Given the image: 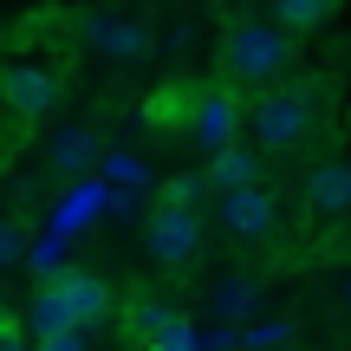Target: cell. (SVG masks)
<instances>
[{
	"label": "cell",
	"mask_w": 351,
	"mask_h": 351,
	"mask_svg": "<svg viewBox=\"0 0 351 351\" xmlns=\"http://www.w3.org/2000/svg\"><path fill=\"white\" fill-rule=\"evenodd\" d=\"M130 339H137L143 351H195V332H189L182 313H169V306L143 300L137 313H130Z\"/></svg>",
	"instance_id": "ba28073f"
},
{
	"label": "cell",
	"mask_w": 351,
	"mask_h": 351,
	"mask_svg": "<svg viewBox=\"0 0 351 351\" xmlns=\"http://www.w3.org/2000/svg\"><path fill=\"white\" fill-rule=\"evenodd\" d=\"M221 221L234 241H267L280 228V208H274V189L261 182H241V189H221Z\"/></svg>",
	"instance_id": "5b68a950"
},
{
	"label": "cell",
	"mask_w": 351,
	"mask_h": 351,
	"mask_svg": "<svg viewBox=\"0 0 351 351\" xmlns=\"http://www.w3.org/2000/svg\"><path fill=\"white\" fill-rule=\"evenodd\" d=\"M39 351H85L78 332H39Z\"/></svg>",
	"instance_id": "e0dca14e"
},
{
	"label": "cell",
	"mask_w": 351,
	"mask_h": 351,
	"mask_svg": "<svg viewBox=\"0 0 351 351\" xmlns=\"http://www.w3.org/2000/svg\"><path fill=\"white\" fill-rule=\"evenodd\" d=\"M20 254H26V228L0 215V267H13V261H20Z\"/></svg>",
	"instance_id": "2e32d148"
},
{
	"label": "cell",
	"mask_w": 351,
	"mask_h": 351,
	"mask_svg": "<svg viewBox=\"0 0 351 351\" xmlns=\"http://www.w3.org/2000/svg\"><path fill=\"white\" fill-rule=\"evenodd\" d=\"M0 351H26V345H20V332H13V326H0Z\"/></svg>",
	"instance_id": "ac0fdd59"
},
{
	"label": "cell",
	"mask_w": 351,
	"mask_h": 351,
	"mask_svg": "<svg viewBox=\"0 0 351 351\" xmlns=\"http://www.w3.org/2000/svg\"><path fill=\"white\" fill-rule=\"evenodd\" d=\"M85 39L104 52V59H143V52H150L143 26L124 20V13H85Z\"/></svg>",
	"instance_id": "9c48e42d"
},
{
	"label": "cell",
	"mask_w": 351,
	"mask_h": 351,
	"mask_svg": "<svg viewBox=\"0 0 351 351\" xmlns=\"http://www.w3.org/2000/svg\"><path fill=\"white\" fill-rule=\"evenodd\" d=\"M234 345L241 351H287L293 345V326H287V319H254V326L234 332Z\"/></svg>",
	"instance_id": "9a60e30c"
},
{
	"label": "cell",
	"mask_w": 351,
	"mask_h": 351,
	"mask_svg": "<svg viewBox=\"0 0 351 351\" xmlns=\"http://www.w3.org/2000/svg\"><path fill=\"white\" fill-rule=\"evenodd\" d=\"M0 326H13V319H7V306H0Z\"/></svg>",
	"instance_id": "d6986e66"
},
{
	"label": "cell",
	"mask_w": 351,
	"mask_h": 351,
	"mask_svg": "<svg viewBox=\"0 0 351 351\" xmlns=\"http://www.w3.org/2000/svg\"><path fill=\"white\" fill-rule=\"evenodd\" d=\"M247 130H254V143H261L267 156L300 150L306 130H313V104H306V91H293V85H261V98L247 104Z\"/></svg>",
	"instance_id": "3957f363"
},
{
	"label": "cell",
	"mask_w": 351,
	"mask_h": 351,
	"mask_svg": "<svg viewBox=\"0 0 351 351\" xmlns=\"http://www.w3.org/2000/svg\"><path fill=\"white\" fill-rule=\"evenodd\" d=\"M332 7H339V0H274V26H287V33H313V26L332 20Z\"/></svg>",
	"instance_id": "5bb4252c"
},
{
	"label": "cell",
	"mask_w": 351,
	"mask_h": 351,
	"mask_svg": "<svg viewBox=\"0 0 351 351\" xmlns=\"http://www.w3.org/2000/svg\"><path fill=\"white\" fill-rule=\"evenodd\" d=\"M46 163L59 169V176H85L91 163H98V137H91L85 124H65V130H52V137H46Z\"/></svg>",
	"instance_id": "7c38bea8"
},
{
	"label": "cell",
	"mask_w": 351,
	"mask_h": 351,
	"mask_svg": "<svg viewBox=\"0 0 351 351\" xmlns=\"http://www.w3.org/2000/svg\"><path fill=\"white\" fill-rule=\"evenodd\" d=\"M306 208H313L319 221H339L351 208V163H319L306 176Z\"/></svg>",
	"instance_id": "8fae6325"
},
{
	"label": "cell",
	"mask_w": 351,
	"mask_h": 351,
	"mask_svg": "<svg viewBox=\"0 0 351 351\" xmlns=\"http://www.w3.org/2000/svg\"><path fill=\"white\" fill-rule=\"evenodd\" d=\"M104 306H111V293H104L98 274H52L33 300V326L39 332H85L104 319Z\"/></svg>",
	"instance_id": "6da1fadb"
},
{
	"label": "cell",
	"mask_w": 351,
	"mask_h": 351,
	"mask_svg": "<svg viewBox=\"0 0 351 351\" xmlns=\"http://www.w3.org/2000/svg\"><path fill=\"white\" fill-rule=\"evenodd\" d=\"M150 261L156 267H169V274H182V267H195V254H202V221H195V208L189 202H163V208L150 215Z\"/></svg>",
	"instance_id": "277c9868"
},
{
	"label": "cell",
	"mask_w": 351,
	"mask_h": 351,
	"mask_svg": "<svg viewBox=\"0 0 351 351\" xmlns=\"http://www.w3.org/2000/svg\"><path fill=\"white\" fill-rule=\"evenodd\" d=\"M182 124H189V137H195L202 150H221V143L241 137V104L228 98V91H202V98L182 111Z\"/></svg>",
	"instance_id": "8992f818"
},
{
	"label": "cell",
	"mask_w": 351,
	"mask_h": 351,
	"mask_svg": "<svg viewBox=\"0 0 351 351\" xmlns=\"http://www.w3.org/2000/svg\"><path fill=\"white\" fill-rule=\"evenodd\" d=\"M0 98H7L13 117H46L59 104V85H52L46 65H7L0 72Z\"/></svg>",
	"instance_id": "52a82bcc"
},
{
	"label": "cell",
	"mask_w": 351,
	"mask_h": 351,
	"mask_svg": "<svg viewBox=\"0 0 351 351\" xmlns=\"http://www.w3.org/2000/svg\"><path fill=\"white\" fill-rule=\"evenodd\" d=\"M241 182H261V150H247V143H221V150H208V169H202V189H241Z\"/></svg>",
	"instance_id": "30bf717a"
},
{
	"label": "cell",
	"mask_w": 351,
	"mask_h": 351,
	"mask_svg": "<svg viewBox=\"0 0 351 351\" xmlns=\"http://www.w3.org/2000/svg\"><path fill=\"white\" fill-rule=\"evenodd\" d=\"M221 65H228L234 85H274V78L293 65V33H287V26H274V20H247V26L228 33Z\"/></svg>",
	"instance_id": "7a4b0ae2"
},
{
	"label": "cell",
	"mask_w": 351,
	"mask_h": 351,
	"mask_svg": "<svg viewBox=\"0 0 351 351\" xmlns=\"http://www.w3.org/2000/svg\"><path fill=\"white\" fill-rule=\"evenodd\" d=\"M254 306H261V287H254L247 274H228L221 287H215V313L234 326V319H254Z\"/></svg>",
	"instance_id": "4fadbf2b"
}]
</instances>
